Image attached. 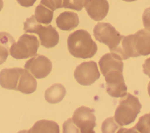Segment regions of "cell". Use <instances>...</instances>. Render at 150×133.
I'll list each match as a JSON object with an SVG mask.
<instances>
[{
  "instance_id": "obj_1",
  "label": "cell",
  "mask_w": 150,
  "mask_h": 133,
  "mask_svg": "<svg viewBox=\"0 0 150 133\" xmlns=\"http://www.w3.org/2000/svg\"><path fill=\"white\" fill-rule=\"evenodd\" d=\"M122 58L115 53L103 55L98 62L101 71L106 81V90L112 97L126 95L127 87L122 74L124 63Z\"/></svg>"
},
{
  "instance_id": "obj_2",
  "label": "cell",
  "mask_w": 150,
  "mask_h": 133,
  "mask_svg": "<svg viewBox=\"0 0 150 133\" xmlns=\"http://www.w3.org/2000/svg\"><path fill=\"white\" fill-rule=\"evenodd\" d=\"M114 52L122 60L150 54V32L142 29L135 34L124 36Z\"/></svg>"
},
{
  "instance_id": "obj_3",
  "label": "cell",
  "mask_w": 150,
  "mask_h": 133,
  "mask_svg": "<svg viewBox=\"0 0 150 133\" xmlns=\"http://www.w3.org/2000/svg\"><path fill=\"white\" fill-rule=\"evenodd\" d=\"M67 48L73 56L82 59L92 57L97 50V46L90 34L84 29L76 30L69 35Z\"/></svg>"
},
{
  "instance_id": "obj_4",
  "label": "cell",
  "mask_w": 150,
  "mask_h": 133,
  "mask_svg": "<svg viewBox=\"0 0 150 133\" xmlns=\"http://www.w3.org/2000/svg\"><path fill=\"white\" fill-rule=\"evenodd\" d=\"M141 104L138 98L135 96L127 93L119 101L116 108L114 118L117 123L122 127L134 122L140 112Z\"/></svg>"
},
{
  "instance_id": "obj_5",
  "label": "cell",
  "mask_w": 150,
  "mask_h": 133,
  "mask_svg": "<svg viewBox=\"0 0 150 133\" xmlns=\"http://www.w3.org/2000/svg\"><path fill=\"white\" fill-rule=\"evenodd\" d=\"M23 25L25 32L38 34L42 46L45 47L52 48L58 44L59 35L56 28L50 25L42 26L36 20L34 15L27 18Z\"/></svg>"
},
{
  "instance_id": "obj_6",
  "label": "cell",
  "mask_w": 150,
  "mask_h": 133,
  "mask_svg": "<svg viewBox=\"0 0 150 133\" xmlns=\"http://www.w3.org/2000/svg\"><path fill=\"white\" fill-rule=\"evenodd\" d=\"M39 42L36 36L23 34L11 47L10 54L16 59H26L36 54Z\"/></svg>"
},
{
  "instance_id": "obj_7",
  "label": "cell",
  "mask_w": 150,
  "mask_h": 133,
  "mask_svg": "<svg viewBox=\"0 0 150 133\" xmlns=\"http://www.w3.org/2000/svg\"><path fill=\"white\" fill-rule=\"evenodd\" d=\"M93 35L97 41L107 45L111 52L119 46L124 36L110 23L106 22H98L94 26Z\"/></svg>"
},
{
  "instance_id": "obj_8",
  "label": "cell",
  "mask_w": 150,
  "mask_h": 133,
  "mask_svg": "<svg viewBox=\"0 0 150 133\" xmlns=\"http://www.w3.org/2000/svg\"><path fill=\"white\" fill-rule=\"evenodd\" d=\"M71 121L81 133H94L96 117L94 110L85 106L77 108L74 112Z\"/></svg>"
},
{
  "instance_id": "obj_9",
  "label": "cell",
  "mask_w": 150,
  "mask_h": 133,
  "mask_svg": "<svg viewBox=\"0 0 150 133\" xmlns=\"http://www.w3.org/2000/svg\"><path fill=\"white\" fill-rule=\"evenodd\" d=\"M74 77L77 83L81 85H91L100 77L96 62L94 61L83 62L76 67Z\"/></svg>"
},
{
  "instance_id": "obj_10",
  "label": "cell",
  "mask_w": 150,
  "mask_h": 133,
  "mask_svg": "<svg viewBox=\"0 0 150 133\" xmlns=\"http://www.w3.org/2000/svg\"><path fill=\"white\" fill-rule=\"evenodd\" d=\"M24 67L36 79H43L51 72L52 64L47 57L36 54L26 61Z\"/></svg>"
},
{
  "instance_id": "obj_11",
  "label": "cell",
  "mask_w": 150,
  "mask_h": 133,
  "mask_svg": "<svg viewBox=\"0 0 150 133\" xmlns=\"http://www.w3.org/2000/svg\"><path fill=\"white\" fill-rule=\"evenodd\" d=\"M84 6L90 17L96 21L104 19L109 10L107 0H88Z\"/></svg>"
},
{
  "instance_id": "obj_12",
  "label": "cell",
  "mask_w": 150,
  "mask_h": 133,
  "mask_svg": "<svg viewBox=\"0 0 150 133\" xmlns=\"http://www.w3.org/2000/svg\"><path fill=\"white\" fill-rule=\"evenodd\" d=\"M21 68L4 69L0 71V85L2 87L17 90Z\"/></svg>"
},
{
  "instance_id": "obj_13",
  "label": "cell",
  "mask_w": 150,
  "mask_h": 133,
  "mask_svg": "<svg viewBox=\"0 0 150 133\" xmlns=\"http://www.w3.org/2000/svg\"><path fill=\"white\" fill-rule=\"evenodd\" d=\"M56 23L60 29L70 31L78 26L79 19L77 13L71 11H65L57 17Z\"/></svg>"
},
{
  "instance_id": "obj_14",
  "label": "cell",
  "mask_w": 150,
  "mask_h": 133,
  "mask_svg": "<svg viewBox=\"0 0 150 133\" xmlns=\"http://www.w3.org/2000/svg\"><path fill=\"white\" fill-rule=\"evenodd\" d=\"M36 87L37 82L33 75L26 69L21 68L17 90L24 94H29L35 91Z\"/></svg>"
},
{
  "instance_id": "obj_15",
  "label": "cell",
  "mask_w": 150,
  "mask_h": 133,
  "mask_svg": "<svg viewBox=\"0 0 150 133\" xmlns=\"http://www.w3.org/2000/svg\"><path fill=\"white\" fill-rule=\"evenodd\" d=\"M66 94V89L61 84H54L48 88L45 93V98L50 104L60 102Z\"/></svg>"
},
{
  "instance_id": "obj_16",
  "label": "cell",
  "mask_w": 150,
  "mask_h": 133,
  "mask_svg": "<svg viewBox=\"0 0 150 133\" xmlns=\"http://www.w3.org/2000/svg\"><path fill=\"white\" fill-rule=\"evenodd\" d=\"M27 132L30 133H59L60 131L58 124L54 121L42 120L36 122Z\"/></svg>"
},
{
  "instance_id": "obj_17",
  "label": "cell",
  "mask_w": 150,
  "mask_h": 133,
  "mask_svg": "<svg viewBox=\"0 0 150 133\" xmlns=\"http://www.w3.org/2000/svg\"><path fill=\"white\" fill-rule=\"evenodd\" d=\"M14 42V39L9 33L0 32V65L6 61L9 54L11 47Z\"/></svg>"
},
{
  "instance_id": "obj_18",
  "label": "cell",
  "mask_w": 150,
  "mask_h": 133,
  "mask_svg": "<svg viewBox=\"0 0 150 133\" xmlns=\"http://www.w3.org/2000/svg\"><path fill=\"white\" fill-rule=\"evenodd\" d=\"M34 16L38 22L48 25L53 19V11L46 8L40 4L36 7Z\"/></svg>"
},
{
  "instance_id": "obj_19",
  "label": "cell",
  "mask_w": 150,
  "mask_h": 133,
  "mask_svg": "<svg viewBox=\"0 0 150 133\" xmlns=\"http://www.w3.org/2000/svg\"><path fill=\"white\" fill-rule=\"evenodd\" d=\"M128 131L122 132L135 133H150V113L146 114L139 118L136 125Z\"/></svg>"
},
{
  "instance_id": "obj_20",
  "label": "cell",
  "mask_w": 150,
  "mask_h": 133,
  "mask_svg": "<svg viewBox=\"0 0 150 133\" xmlns=\"http://www.w3.org/2000/svg\"><path fill=\"white\" fill-rule=\"evenodd\" d=\"M69 0H41L40 4L54 11L57 9L67 8Z\"/></svg>"
},
{
  "instance_id": "obj_21",
  "label": "cell",
  "mask_w": 150,
  "mask_h": 133,
  "mask_svg": "<svg viewBox=\"0 0 150 133\" xmlns=\"http://www.w3.org/2000/svg\"><path fill=\"white\" fill-rule=\"evenodd\" d=\"M118 128V126L115 123L114 118L110 117L107 118L102 124V132H114Z\"/></svg>"
},
{
  "instance_id": "obj_22",
  "label": "cell",
  "mask_w": 150,
  "mask_h": 133,
  "mask_svg": "<svg viewBox=\"0 0 150 133\" xmlns=\"http://www.w3.org/2000/svg\"><path fill=\"white\" fill-rule=\"evenodd\" d=\"M88 0H69L67 8L77 11H81Z\"/></svg>"
},
{
  "instance_id": "obj_23",
  "label": "cell",
  "mask_w": 150,
  "mask_h": 133,
  "mask_svg": "<svg viewBox=\"0 0 150 133\" xmlns=\"http://www.w3.org/2000/svg\"><path fill=\"white\" fill-rule=\"evenodd\" d=\"M63 128V132H80L78 128L72 122L71 118H69L66 121L64 122Z\"/></svg>"
},
{
  "instance_id": "obj_24",
  "label": "cell",
  "mask_w": 150,
  "mask_h": 133,
  "mask_svg": "<svg viewBox=\"0 0 150 133\" xmlns=\"http://www.w3.org/2000/svg\"><path fill=\"white\" fill-rule=\"evenodd\" d=\"M142 21L145 29L150 31V7L144 11L142 15Z\"/></svg>"
},
{
  "instance_id": "obj_25",
  "label": "cell",
  "mask_w": 150,
  "mask_h": 133,
  "mask_svg": "<svg viewBox=\"0 0 150 133\" xmlns=\"http://www.w3.org/2000/svg\"><path fill=\"white\" fill-rule=\"evenodd\" d=\"M143 72L150 77V57L146 59L142 65Z\"/></svg>"
},
{
  "instance_id": "obj_26",
  "label": "cell",
  "mask_w": 150,
  "mask_h": 133,
  "mask_svg": "<svg viewBox=\"0 0 150 133\" xmlns=\"http://www.w3.org/2000/svg\"><path fill=\"white\" fill-rule=\"evenodd\" d=\"M18 3L24 7H29L33 6L36 0H16Z\"/></svg>"
},
{
  "instance_id": "obj_27",
  "label": "cell",
  "mask_w": 150,
  "mask_h": 133,
  "mask_svg": "<svg viewBox=\"0 0 150 133\" xmlns=\"http://www.w3.org/2000/svg\"><path fill=\"white\" fill-rule=\"evenodd\" d=\"M3 8V1L2 0H0V11Z\"/></svg>"
},
{
  "instance_id": "obj_28",
  "label": "cell",
  "mask_w": 150,
  "mask_h": 133,
  "mask_svg": "<svg viewBox=\"0 0 150 133\" xmlns=\"http://www.w3.org/2000/svg\"><path fill=\"white\" fill-rule=\"evenodd\" d=\"M148 93L149 96H150V81L148 85Z\"/></svg>"
},
{
  "instance_id": "obj_29",
  "label": "cell",
  "mask_w": 150,
  "mask_h": 133,
  "mask_svg": "<svg viewBox=\"0 0 150 133\" xmlns=\"http://www.w3.org/2000/svg\"><path fill=\"white\" fill-rule=\"evenodd\" d=\"M125 2H133V1H137V0H123Z\"/></svg>"
}]
</instances>
